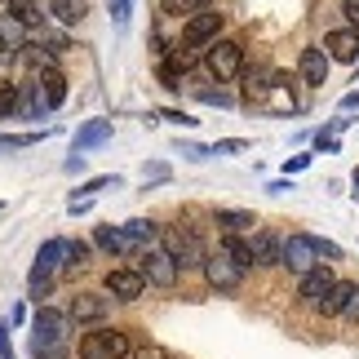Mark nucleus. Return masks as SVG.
<instances>
[{
	"instance_id": "obj_45",
	"label": "nucleus",
	"mask_w": 359,
	"mask_h": 359,
	"mask_svg": "<svg viewBox=\"0 0 359 359\" xmlns=\"http://www.w3.org/2000/svg\"><path fill=\"white\" fill-rule=\"evenodd\" d=\"M341 320H351V324H359V288L351 293V302H346V311H341Z\"/></svg>"
},
{
	"instance_id": "obj_11",
	"label": "nucleus",
	"mask_w": 359,
	"mask_h": 359,
	"mask_svg": "<svg viewBox=\"0 0 359 359\" xmlns=\"http://www.w3.org/2000/svg\"><path fill=\"white\" fill-rule=\"evenodd\" d=\"M324 53L328 62H359V32H351V27H337V32L324 36Z\"/></svg>"
},
{
	"instance_id": "obj_41",
	"label": "nucleus",
	"mask_w": 359,
	"mask_h": 359,
	"mask_svg": "<svg viewBox=\"0 0 359 359\" xmlns=\"http://www.w3.org/2000/svg\"><path fill=\"white\" fill-rule=\"evenodd\" d=\"M0 359H13V341H9V320H0Z\"/></svg>"
},
{
	"instance_id": "obj_29",
	"label": "nucleus",
	"mask_w": 359,
	"mask_h": 359,
	"mask_svg": "<svg viewBox=\"0 0 359 359\" xmlns=\"http://www.w3.org/2000/svg\"><path fill=\"white\" fill-rule=\"evenodd\" d=\"M107 187H120V177H116V173H98V177H89V182H80V187H76V196H72V200H89V196H98V191H107Z\"/></svg>"
},
{
	"instance_id": "obj_21",
	"label": "nucleus",
	"mask_w": 359,
	"mask_h": 359,
	"mask_svg": "<svg viewBox=\"0 0 359 359\" xmlns=\"http://www.w3.org/2000/svg\"><path fill=\"white\" fill-rule=\"evenodd\" d=\"M5 13H9L18 27H40V22H45V9H40V0H9Z\"/></svg>"
},
{
	"instance_id": "obj_35",
	"label": "nucleus",
	"mask_w": 359,
	"mask_h": 359,
	"mask_svg": "<svg viewBox=\"0 0 359 359\" xmlns=\"http://www.w3.org/2000/svg\"><path fill=\"white\" fill-rule=\"evenodd\" d=\"M266 89H271V76H266V72H248V85H244L248 98H262Z\"/></svg>"
},
{
	"instance_id": "obj_19",
	"label": "nucleus",
	"mask_w": 359,
	"mask_h": 359,
	"mask_svg": "<svg viewBox=\"0 0 359 359\" xmlns=\"http://www.w3.org/2000/svg\"><path fill=\"white\" fill-rule=\"evenodd\" d=\"M355 288H359L355 280H337V284H333V288H328V293L320 297V306H315V311H320L324 320H337V315L346 311V302H351V293H355Z\"/></svg>"
},
{
	"instance_id": "obj_13",
	"label": "nucleus",
	"mask_w": 359,
	"mask_h": 359,
	"mask_svg": "<svg viewBox=\"0 0 359 359\" xmlns=\"http://www.w3.org/2000/svg\"><path fill=\"white\" fill-rule=\"evenodd\" d=\"M62 266H72V240H62V236H53L40 244V253H36V271H45V275H58Z\"/></svg>"
},
{
	"instance_id": "obj_25",
	"label": "nucleus",
	"mask_w": 359,
	"mask_h": 359,
	"mask_svg": "<svg viewBox=\"0 0 359 359\" xmlns=\"http://www.w3.org/2000/svg\"><path fill=\"white\" fill-rule=\"evenodd\" d=\"M80 359H107V328H93V333L80 337Z\"/></svg>"
},
{
	"instance_id": "obj_1",
	"label": "nucleus",
	"mask_w": 359,
	"mask_h": 359,
	"mask_svg": "<svg viewBox=\"0 0 359 359\" xmlns=\"http://www.w3.org/2000/svg\"><path fill=\"white\" fill-rule=\"evenodd\" d=\"M160 248L169 253L173 262H177V271H191V266H204V244H200V236L191 226H160Z\"/></svg>"
},
{
	"instance_id": "obj_32",
	"label": "nucleus",
	"mask_w": 359,
	"mask_h": 359,
	"mask_svg": "<svg viewBox=\"0 0 359 359\" xmlns=\"http://www.w3.org/2000/svg\"><path fill=\"white\" fill-rule=\"evenodd\" d=\"M18 98H22V85H0V120L18 116Z\"/></svg>"
},
{
	"instance_id": "obj_51",
	"label": "nucleus",
	"mask_w": 359,
	"mask_h": 359,
	"mask_svg": "<svg viewBox=\"0 0 359 359\" xmlns=\"http://www.w3.org/2000/svg\"><path fill=\"white\" fill-rule=\"evenodd\" d=\"M5 5H9V0H5Z\"/></svg>"
},
{
	"instance_id": "obj_7",
	"label": "nucleus",
	"mask_w": 359,
	"mask_h": 359,
	"mask_svg": "<svg viewBox=\"0 0 359 359\" xmlns=\"http://www.w3.org/2000/svg\"><path fill=\"white\" fill-rule=\"evenodd\" d=\"M222 27H226V13H196V18H187L182 27V45L187 49H200V45H213V40H222Z\"/></svg>"
},
{
	"instance_id": "obj_38",
	"label": "nucleus",
	"mask_w": 359,
	"mask_h": 359,
	"mask_svg": "<svg viewBox=\"0 0 359 359\" xmlns=\"http://www.w3.org/2000/svg\"><path fill=\"white\" fill-rule=\"evenodd\" d=\"M129 5H133V0H107V9H111L116 27H129Z\"/></svg>"
},
{
	"instance_id": "obj_36",
	"label": "nucleus",
	"mask_w": 359,
	"mask_h": 359,
	"mask_svg": "<svg viewBox=\"0 0 359 359\" xmlns=\"http://www.w3.org/2000/svg\"><path fill=\"white\" fill-rule=\"evenodd\" d=\"M133 359H177L169 346H160V341H147V346H137L133 351Z\"/></svg>"
},
{
	"instance_id": "obj_34",
	"label": "nucleus",
	"mask_w": 359,
	"mask_h": 359,
	"mask_svg": "<svg viewBox=\"0 0 359 359\" xmlns=\"http://www.w3.org/2000/svg\"><path fill=\"white\" fill-rule=\"evenodd\" d=\"M240 151H248L244 137H222V142H213V147H209V156H240Z\"/></svg>"
},
{
	"instance_id": "obj_39",
	"label": "nucleus",
	"mask_w": 359,
	"mask_h": 359,
	"mask_svg": "<svg viewBox=\"0 0 359 359\" xmlns=\"http://www.w3.org/2000/svg\"><path fill=\"white\" fill-rule=\"evenodd\" d=\"M200 102H209V107H231V93H226V89H204Z\"/></svg>"
},
{
	"instance_id": "obj_46",
	"label": "nucleus",
	"mask_w": 359,
	"mask_h": 359,
	"mask_svg": "<svg viewBox=\"0 0 359 359\" xmlns=\"http://www.w3.org/2000/svg\"><path fill=\"white\" fill-rule=\"evenodd\" d=\"M315 151H337V137L320 129V133H315Z\"/></svg>"
},
{
	"instance_id": "obj_44",
	"label": "nucleus",
	"mask_w": 359,
	"mask_h": 359,
	"mask_svg": "<svg viewBox=\"0 0 359 359\" xmlns=\"http://www.w3.org/2000/svg\"><path fill=\"white\" fill-rule=\"evenodd\" d=\"M341 13H346V22L355 32V27H359V0H341Z\"/></svg>"
},
{
	"instance_id": "obj_5",
	"label": "nucleus",
	"mask_w": 359,
	"mask_h": 359,
	"mask_svg": "<svg viewBox=\"0 0 359 359\" xmlns=\"http://www.w3.org/2000/svg\"><path fill=\"white\" fill-rule=\"evenodd\" d=\"M204 280H209V288H217V293H240L244 288V280H248V271H240L236 262H231L222 248H217L213 257H204Z\"/></svg>"
},
{
	"instance_id": "obj_18",
	"label": "nucleus",
	"mask_w": 359,
	"mask_h": 359,
	"mask_svg": "<svg viewBox=\"0 0 359 359\" xmlns=\"http://www.w3.org/2000/svg\"><path fill=\"white\" fill-rule=\"evenodd\" d=\"M213 226L222 231V236H244V231L257 226V217H253V209H217Z\"/></svg>"
},
{
	"instance_id": "obj_50",
	"label": "nucleus",
	"mask_w": 359,
	"mask_h": 359,
	"mask_svg": "<svg viewBox=\"0 0 359 359\" xmlns=\"http://www.w3.org/2000/svg\"><path fill=\"white\" fill-rule=\"evenodd\" d=\"M351 182H355V196H359V169H355V173H351Z\"/></svg>"
},
{
	"instance_id": "obj_2",
	"label": "nucleus",
	"mask_w": 359,
	"mask_h": 359,
	"mask_svg": "<svg viewBox=\"0 0 359 359\" xmlns=\"http://www.w3.org/2000/svg\"><path fill=\"white\" fill-rule=\"evenodd\" d=\"M67 315L53 311V306H40L32 315V355H45V351H58L67 346Z\"/></svg>"
},
{
	"instance_id": "obj_48",
	"label": "nucleus",
	"mask_w": 359,
	"mask_h": 359,
	"mask_svg": "<svg viewBox=\"0 0 359 359\" xmlns=\"http://www.w3.org/2000/svg\"><path fill=\"white\" fill-rule=\"evenodd\" d=\"M266 191H271V196H284V191H293V177H275Z\"/></svg>"
},
{
	"instance_id": "obj_24",
	"label": "nucleus",
	"mask_w": 359,
	"mask_h": 359,
	"mask_svg": "<svg viewBox=\"0 0 359 359\" xmlns=\"http://www.w3.org/2000/svg\"><path fill=\"white\" fill-rule=\"evenodd\" d=\"M222 253L236 262L240 271H253V248H248V240H240V236H226L222 240Z\"/></svg>"
},
{
	"instance_id": "obj_17",
	"label": "nucleus",
	"mask_w": 359,
	"mask_h": 359,
	"mask_svg": "<svg viewBox=\"0 0 359 359\" xmlns=\"http://www.w3.org/2000/svg\"><path fill=\"white\" fill-rule=\"evenodd\" d=\"M36 85H40V93H45V102H49V111H58V107L67 102V76L58 72V67H40V76H36Z\"/></svg>"
},
{
	"instance_id": "obj_22",
	"label": "nucleus",
	"mask_w": 359,
	"mask_h": 359,
	"mask_svg": "<svg viewBox=\"0 0 359 359\" xmlns=\"http://www.w3.org/2000/svg\"><path fill=\"white\" fill-rule=\"evenodd\" d=\"M133 328H107V359H133Z\"/></svg>"
},
{
	"instance_id": "obj_4",
	"label": "nucleus",
	"mask_w": 359,
	"mask_h": 359,
	"mask_svg": "<svg viewBox=\"0 0 359 359\" xmlns=\"http://www.w3.org/2000/svg\"><path fill=\"white\" fill-rule=\"evenodd\" d=\"M204 67H209L213 80H236L244 72V45L240 40H213L209 53H204Z\"/></svg>"
},
{
	"instance_id": "obj_14",
	"label": "nucleus",
	"mask_w": 359,
	"mask_h": 359,
	"mask_svg": "<svg viewBox=\"0 0 359 359\" xmlns=\"http://www.w3.org/2000/svg\"><path fill=\"white\" fill-rule=\"evenodd\" d=\"M297 76H302V85H311V89H320L324 80H328V53L324 49H302V58H297Z\"/></svg>"
},
{
	"instance_id": "obj_33",
	"label": "nucleus",
	"mask_w": 359,
	"mask_h": 359,
	"mask_svg": "<svg viewBox=\"0 0 359 359\" xmlns=\"http://www.w3.org/2000/svg\"><path fill=\"white\" fill-rule=\"evenodd\" d=\"M27 293H32L36 302H40V297H49V293H53V275H45V271H36V266H32V275H27Z\"/></svg>"
},
{
	"instance_id": "obj_12",
	"label": "nucleus",
	"mask_w": 359,
	"mask_h": 359,
	"mask_svg": "<svg viewBox=\"0 0 359 359\" xmlns=\"http://www.w3.org/2000/svg\"><path fill=\"white\" fill-rule=\"evenodd\" d=\"M333 284H337L333 266H328V262H320L315 271H306V275H302V284H297V297H302V302H311V306H320V297H324Z\"/></svg>"
},
{
	"instance_id": "obj_10",
	"label": "nucleus",
	"mask_w": 359,
	"mask_h": 359,
	"mask_svg": "<svg viewBox=\"0 0 359 359\" xmlns=\"http://www.w3.org/2000/svg\"><path fill=\"white\" fill-rule=\"evenodd\" d=\"M93 244H98L102 253H116V257H142L147 253L124 226H93Z\"/></svg>"
},
{
	"instance_id": "obj_27",
	"label": "nucleus",
	"mask_w": 359,
	"mask_h": 359,
	"mask_svg": "<svg viewBox=\"0 0 359 359\" xmlns=\"http://www.w3.org/2000/svg\"><path fill=\"white\" fill-rule=\"evenodd\" d=\"M22 36H27V27H18L5 9H0V45L13 53V49H22Z\"/></svg>"
},
{
	"instance_id": "obj_42",
	"label": "nucleus",
	"mask_w": 359,
	"mask_h": 359,
	"mask_svg": "<svg viewBox=\"0 0 359 359\" xmlns=\"http://www.w3.org/2000/svg\"><path fill=\"white\" fill-rule=\"evenodd\" d=\"M164 120H173V124H182V129H196V116H187V111H164Z\"/></svg>"
},
{
	"instance_id": "obj_49",
	"label": "nucleus",
	"mask_w": 359,
	"mask_h": 359,
	"mask_svg": "<svg viewBox=\"0 0 359 359\" xmlns=\"http://www.w3.org/2000/svg\"><path fill=\"white\" fill-rule=\"evenodd\" d=\"M355 107H359V89H355V93H346V98H341V111H355Z\"/></svg>"
},
{
	"instance_id": "obj_40",
	"label": "nucleus",
	"mask_w": 359,
	"mask_h": 359,
	"mask_svg": "<svg viewBox=\"0 0 359 359\" xmlns=\"http://www.w3.org/2000/svg\"><path fill=\"white\" fill-rule=\"evenodd\" d=\"M311 151H306V156H293V160H284V177H293V173H302V169H311Z\"/></svg>"
},
{
	"instance_id": "obj_47",
	"label": "nucleus",
	"mask_w": 359,
	"mask_h": 359,
	"mask_svg": "<svg viewBox=\"0 0 359 359\" xmlns=\"http://www.w3.org/2000/svg\"><path fill=\"white\" fill-rule=\"evenodd\" d=\"M62 173H85V156H67L62 160Z\"/></svg>"
},
{
	"instance_id": "obj_6",
	"label": "nucleus",
	"mask_w": 359,
	"mask_h": 359,
	"mask_svg": "<svg viewBox=\"0 0 359 359\" xmlns=\"http://www.w3.org/2000/svg\"><path fill=\"white\" fill-rule=\"evenodd\" d=\"M102 293L111 302H137V297H147V280L137 266H116V271H107Z\"/></svg>"
},
{
	"instance_id": "obj_30",
	"label": "nucleus",
	"mask_w": 359,
	"mask_h": 359,
	"mask_svg": "<svg viewBox=\"0 0 359 359\" xmlns=\"http://www.w3.org/2000/svg\"><path fill=\"white\" fill-rule=\"evenodd\" d=\"M209 9H217V0H164V13H209Z\"/></svg>"
},
{
	"instance_id": "obj_9",
	"label": "nucleus",
	"mask_w": 359,
	"mask_h": 359,
	"mask_svg": "<svg viewBox=\"0 0 359 359\" xmlns=\"http://www.w3.org/2000/svg\"><path fill=\"white\" fill-rule=\"evenodd\" d=\"M111 315V297L107 293H76L72 306H67V320L72 324H102Z\"/></svg>"
},
{
	"instance_id": "obj_43",
	"label": "nucleus",
	"mask_w": 359,
	"mask_h": 359,
	"mask_svg": "<svg viewBox=\"0 0 359 359\" xmlns=\"http://www.w3.org/2000/svg\"><path fill=\"white\" fill-rule=\"evenodd\" d=\"M315 240H320V236H315ZM324 257H328V262H337V257H341V248H337L333 240H320V262H324Z\"/></svg>"
},
{
	"instance_id": "obj_28",
	"label": "nucleus",
	"mask_w": 359,
	"mask_h": 359,
	"mask_svg": "<svg viewBox=\"0 0 359 359\" xmlns=\"http://www.w3.org/2000/svg\"><path fill=\"white\" fill-rule=\"evenodd\" d=\"M49 13H53L58 22H67V27H72V22H80V18H85V5H80V0H49Z\"/></svg>"
},
{
	"instance_id": "obj_16",
	"label": "nucleus",
	"mask_w": 359,
	"mask_h": 359,
	"mask_svg": "<svg viewBox=\"0 0 359 359\" xmlns=\"http://www.w3.org/2000/svg\"><path fill=\"white\" fill-rule=\"evenodd\" d=\"M248 248H253V266H280V236L275 231H253Z\"/></svg>"
},
{
	"instance_id": "obj_15",
	"label": "nucleus",
	"mask_w": 359,
	"mask_h": 359,
	"mask_svg": "<svg viewBox=\"0 0 359 359\" xmlns=\"http://www.w3.org/2000/svg\"><path fill=\"white\" fill-rule=\"evenodd\" d=\"M111 142V120H85L76 129V142H72V156H85V151Z\"/></svg>"
},
{
	"instance_id": "obj_31",
	"label": "nucleus",
	"mask_w": 359,
	"mask_h": 359,
	"mask_svg": "<svg viewBox=\"0 0 359 359\" xmlns=\"http://www.w3.org/2000/svg\"><path fill=\"white\" fill-rule=\"evenodd\" d=\"M40 137H49V129H40V133H0V151H18V147H36Z\"/></svg>"
},
{
	"instance_id": "obj_8",
	"label": "nucleus",
	"mask_w": 359,
	"mask_h": 359,
	"mask_svg": "<svg viewBox=\"0 0 359 359\" xmlns=\"http://www.w3.org/2000/svg\"><path fill=\"white\" fill-rule=\"evenodd\" d=\"M137 271H142V280L156 284V288H173L177 275H182V271H177V262L164 253V248H147V253L137 257Z\"/></svg>"
},
{
	"instance_id": "obj_20",
	"label": "nucleus",
	"mask_w": 359,
	"mask_h": 359,
	"mask_svg": "<svg viewBox=\"0 0 359 359\" xmlns=\"http://www.w3.org/2000/svg\"><path fill=\"white\" fill-rule=\"evenodd\" d=\"M18 116H22V120H45V116H49V102H45V93H40V85H36V80H32V85H22Z\"/></svg>"
},
{
	"instance_id": "obj_26",
	"label": "nucleus",
	"mask_w": 359,
	"mask_h": 359,
	"mask_svg": "<svg viewBox=\"0 0 359 359\" xmlns=\"http://www.w3.org/2000/svg\"><path fill=\"white\" fill-rule=\"evenodd\" d=\"M124 231H129V236L142 244V248H151V244L160 240V226L151 222V217H133V222H124Z\"/></svg>"
},
{
	"instance_id": "obj_3",
	"label": "nucleus",
	"mask_w": 359,
	"mask_h": 359,
	"mask_svg": "<svg viewBox=\"0 0 359 359\" xmlns=\"http://www.w3.org/2000/svg\"><path fill=\"white\" fill-rule=\"evenodd\" d=\"M280 266H288L293 275H306L320 266V240L311 231H293V236L280 240Z\"/></svg>"
},
{
	"instance_id": "obj_37",
	"label": "nucleus",
	"mask_w": 359,
	"mask_h": 359,
	"mask_svg": "<svg viewBox=\"0 0 359 359\" xmlns=\"http://www.w3.org/2000/svg\"><path fill=\"white\" fill-rule=\"evenodd\" d=\"M89 253H93V248H89L85 240H72V271H80V266H89Z\"/></svg>"
},
{
	"instance_id": "obj_23",
	"label": "nucleus",
	"mask_w": 359,
	"mask_h": 359,
	"mask_svg": "<svg viewBox=\"0 0 359 359\" xmlns=\"http://www.w3.org/2000/svg\"><path fill=\"white\" fill-rule=\"evenodd\" d=\"M164 72H173V76H187L191 67H196V49H187V45H173L169 53H164Z\"/></svg>"
}]
</instances>
